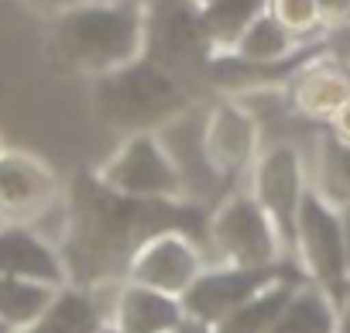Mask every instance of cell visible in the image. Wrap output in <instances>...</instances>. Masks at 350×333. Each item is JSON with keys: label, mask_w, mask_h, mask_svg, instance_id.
Instances as JSON below:
<instances>
[{"label": "cell", "mask_w": 350, "mask_h": 333, "mask_svg": "<svg viewBox=\"0 0 350 333\" xmlns=\"http://www.w3.org/2000/svg\"><path fill=\"white\" fill-rule=\"evenodd\" d=\"M0 275L35 278V282H49L55 289L69 285L62 251L49 237H42L31 224H21V220L0 224Z\"/></svg>", "instance_id": "9a60e30c"}, {"label": "cell", "mask_w": 350, "mask_h": 333, "mask_svg": "<svg viewBox=\"0 0 350 333\" xmlns=\"http://www.w3.org/2000/svg\"><path fill=\"white\" fill-rule=\"evenodd\" d=\"M268 11V0H203L200 4V25L203 38L210 45V59L230 55L237 38Z\"/></svg>", "instance_id": "ac0fdd59"}, {"label": "cell", "mask_w": 350, "mask_h": 333, "mask_svg": "<svg viewBox=\"0 0 350 333\" xmlns=\"http://www.w3.org/2000/svg\"><path fill=\"white\" fill-rule=\"evenodd\" d=\"M309 186L333 207H340V210L350 207V148L340 144L329 131H323L312 141Z\"/></svg>", "instance_id": "d6986e66"}, {"label": "cell", "mask_w": 350, "mask_h": 333, "mask_svg": "<svg viewBox=\"0 0 350 333\" xmlns=\"http://www.w3.org/2000/svg\"><path fill=\"white\" fill-rule=\"evenodd\" d=\"M203 144L213 169L234 186L237 179L247 176L251 161L258 158L265 144V131L254 120V114L230 93L217 96L206 103L203 114Z\"/></svg>", "instance_id": "8fae6325"}, {"label": "cell", "mask_w": 350, "mask_h": 333, "mask_svg": "<svg viewBox=\"0 0 350 333\" xmlns=\"http://www.w3.org/2000/svg\"><path fill=\"white\" fill-rule=\"evenodd\" d=\"M268 14L278 25H285L299 42H323L326 38V25H323L316 0H268Z\"/></svg>", "instance_id": "7402d4cb"}, {"label": "cell", "mask_w": 350, "mask_h": 333, "mask_svg": "<svg viewBox=\"0 0 350 333\" xmlns=\"http://www.w3.org/2000/svg\"><path fill=\"white\" fill-rule=\"evenodd\" d=\"M55 285L35 282V278H18V275H0V323L11 333L31 326L55 299Z\"/></svg>", "instance_id": "ffe728a7"}, {"label": "cell", "mask_w": 350, "mask_h": 333, "mask_svg": "<svg viewBox=\"0 0 350 333\" xmlns=\"http://www.w3.org/2000/svg\"><path fill=\"white\" fill-rule=\"evenodd\" d=\"M295 268L302 278L323 285L347 312L350 302V258H347V220L343 210L323 200L312 186L295 220Z\"/></svg>", "instance_id": "277c9868"}, {"label": "cell", "mask_w": 350, "mask_h": 333, "mask_svg": "<svg viewBox=\"0 0 350 333\" xmlns=\"http://www.w3.org/2000/svg\"><path fill=\"white\" fill-rule=\"evenodd\" d=\"M268 333H343V306L323 285L302 278Z\"/></svg>", "instance_id": "2e32d148"}, {"label": "cell", "mask_w": 350, "mask_h": 333, "mask_svg": "<svg viewBox=\"0 0 350 333\" xmlns=\"http://www.w3.org/2000/svg\"><path fill=\"white\" fill-rule=\"evenodd\" d=\"M288 100L299 120L326 127L329 117L350 100V66L323 49V55L306 59L288 79Z\"/></svg>", "instance_id": "4fadbf2b"}, {"label": "cell", "mask_w": 350, "mask_h": 333, "mask_svg": "<svg viewBox=\"0 0 350 333\" xmlns=\"http://www.w3.org/2000/svg\"><path fill=\"white\" fill-rule=\"evenodd\" d=\"M206 261H210L206 248L196 237H189L179 227H161V230L144 234L134 244L124 278L144 282L151 289H161L168 295L183 299V292L196 282V275L206 268Z\"/></svg>", "instance_id": "ba28073f"}, {"label": "cell", "mask_w": 350, "mask_h": 333, "mask_svg": "<svg viewBox=\"0 0 350 333\" xmlns=\"http://www.w3.org/2000/svg\"><path fill=\"white\" fill-rule=\"evenodd\" d=\"M203 114H206V103L193 100L183 114H175L172 120H165L158 127V137H161L168 158L175 161V169H179V179H183V189H186V203H210V200H220L230 189V183L213 169L210 158H206Z\"/></svg>", "instance_id": "7c38bea8"}, {"label": "cell", "mask_w": 350, "mask_h": 333, "mask_svg": "<svg viewBox=\"0 0 350 333\" xmlns=\"http://www.w3.org/2000/svg\"><path fill=\"white\" fill-rule=\"evenodd\" d=\"M244 183L254 193V200L265 207V213L271 217V224H275V230L285 244V254L292 261V254H295V220H299L302 200L309 193V158H306V151L288 137L265 141L258 158L251 161Z\"/></svg>", "instance_id": "8992f818"}, {"label": "cell", "mask_w": 350, "mask_h": 333, "mask_svg": "<svg viewBox=\"0 0 350 333\" xmlns=\"http://www.w3.org/2000/svg\"><path fill=\"white\" fill-rule=\"evenodd\" d=\"M96 179L134 203H186V189L179 169L168 158L158 131L120 134L117 148L103 158Z\"/></svg>", "instance_id": "5b68a950"}, {"label": "cell", "mask_w": 350, "mask_h": 333, "mask_svg": "<svg viewBox=\"0 0 350 333\" xmlns=\"http://www.w3.org/2000/svg\"><path fill=\"white\" fill-rule=\"evenodd\" d=\"M144 55L186 86L210 66V45L193 0H144Z\"/></svg>", "instance_id": "52a82bcc"}, {"label": "cell", "mask_w": 350, "mask_h": 333, "mask_svg": "<svg viewBox=\"0 0 350 333\" xmlns=\"http://www.w3.org/2000/svg\"><path fill=\"white\" fill-rule=\"evenodd\" d=\"M107 323L103 306L86 285H62L52 299V306L25 330L14 333H96Z\"/></svg>", "instance_id": "e0dca14e"}, {"label": "cell", "mask_w": 350, "mask_h": 333, "mask_svg": "<svg viewBox=\"0 0 350 333\" xmlns=\"http://www.w3.org/2000/svg\"><path fill=\"white\" fill-rule=\"evenodd\" d=\"M302 278H288V275H275L251 302H244L224 326H217L213 333H268V326L275 323V316L282 312L285 299L292 295V289Z\"/></svg>", "instance_id": "44dd1931"}, {"label": "cell", "mask_w": 350, "mask_h": 333, "mask_svg": "<svg viewBox=\"0 0 350 333\" xmlns=\"http://www.w3.org/2000/svg\"><path fill=\"white\" fill-rule=\"evenodd\" d=\"M0 224H4V217H0Z\"/></svg>", "instance_id": "f1b7e54d"}, {"label": "cell", "mask_w": 350, "mask_h": 333, "mask_svg": "<svg viewBox=\"0 0 350 333\" xmlns=\"http://www.w3.org/2000/svg\"><path fill=\"white\" fill-rule=\"evenodd\" d=\"M96 333H120V330H117V326H110V323H103V326H100Z\"/></svg>", "instance_id": "484cf974"}, {"label": "cell", "mask_w": 350, "mask_h": 333, "mask_svg": "<svg viewBox=\"0 0 350 333\" xmlns=\"http://www.w3.org/2000/svg\"><path fill=\"white\" fill-rule=\"evenodd\" d=\"M59 196V179L42 158L14 148L0 155V217L4 220L28 224Z\"/></svg>", "instance_id": "5bb4252c"}, {"label": "cell", "mask_w": 350, "mask_h": 333, "mask_svg": "<svg viewBox=\"0 0 350 333\" xmlns=\"http://www.w3.org/2000/svg\"><path fill=\"white\" fill-rule=\"evenodd\" d=\"M275 275H278V268H234V265L206 261V268L196 275V282L183 292L186 319L196 330L213 333L244 302H251Z\"/></svg>", "instance_id": "30bf717a"}, {"label": "cell", "mask_w": 350, "mask_h": 333, "mask_svg": "<svg viewBox=\"0 0 350 333\" xmlns=\"http://www.w3.org/2000/svg\"><path fill=\"white\" fill-rule=\"evenodd\" d=\"M21 4H25L28 11H35L38 18H45V21H52L55 14H62V11H69V8H76V4H83V0H21Z\"/></svg>", "instance_id": "cb8c5ba5"}, {"label": "cell", "mask_w": 350, "mask_h": 333, "mask_svg": "<svg viewBox=\"0 0 350 333\" xmlns=\"http://www.w3.org/2000/svg\"><path fill=\"white\" fill-rule=\"evenodd\" d=\"M326 131H329L340 144H347V148H350V100H347V103H343V107H340V110L329 117Z\"/></svg>", "instance_id": "d4e9b609"}, {"label": "cell", "mask_w": 350, "mask_h": 333, "mask_svg": "<svg viewBox=\"0 0 350 333\" xmlns=\"http://www.w3.org/2000/svg\"><path fill=\"white\" fill-rule=\"evenodd\" d=\"M52 62L76 76H103L144 55V0H83L49 21Z\"/></svg>", "instance_id": "6da1fadb"}, {"label": "cell", "mask_w": 350, "mask_h": 333, "mask_svg": "<svg viewBox=\"0 0 350 333\" xmlns=\"http://www.w3.org/2000/svg\"><path fill=\"white\" fill-rule=\"evenodd\" d=\"M316 4H319V14H323L326 31L350 25V0H316Z\"/></svg>", "instance_id": "603a6c76"}, {"label": "cell", "mask_w": 350, "mask_h": 333, "mask_svg": "<svg viewBox=\"0 0 350 333\" xmlns=\"http://www.w3.org/2000/svg\"><path fill=\"white\" fill-rule=\"evenodd\" d=\"M186 330H189V326H186ZM186 330H183V333H186Z\"/></svg>", "instance_id": "f546056e"}, {"label": "cell", "mask_w": 350, "mask_h": 333, "mask_svg": "<svg viewBox=\"0 0 350 333\" xmlns=\"http://www.w3.org/2000/svg\"><path fill=\"white\" fill-rule=\"evenodd\" d=\"M193 4H203V0H193Z\"/></svg>", "instance_id": "83f0119b"}, {"label": "cell", "mask_w": 350, "mask_h": 333, "mask_svg": "<svg viewBox=\"0 0 350 333\" xmlns=\"http://www.w3.org/2000/svg\"><path fill=\"white\" fill-rule=\"evenodd\" d=\"M193 100L196 96L179 76H172L148 55H137L134 62L90 79L93 117L113 134L158 131Z\"/></svg>", "instance_id": "7a4b0ae2"}, {"label": "cell", "mask_w": 350, "mask_h": 333, "mask_svg": "<svg viewBox=\"0 0 350 333\" xmlns=\"http://www.w3.org/2000/svg\"><path fill=\"white\" fill-rule=\"evenodd\" d=\"M206 258L234 268H278L288 261L285 244L265 213V207L247 189H227L206 220Z\"/></svg>", "instance_id": "3957f363"}, {"label": "cell", "mask_w": 350, "mask_h": 333, "mask_svg": "<svg viewBox=\"0 0 350 333\" xmlns=\"http://www.w3.org/2000/svg\"><path fill=\"white\" fill-rule=\"evenodd\" d=\"M103 316L120 333H183L189 326L186 306L179 295H168L134 278H110L90 285Z\"/></svg>", "instance_id": "9c48e42d"}, {"label": "cell", "mask_w": 350, "mask_h": 333, "mask_svg": "<svg viewBox=\"0 0 350 333\" xmlns=\"http://www.w3.org/2000/svg\"><path fill=\"white\" fill-rule=\"evenodd\" d=\"M8 151V144H4V137H0V155H4Z\"/></svg>", "instance_id": "4316f807"}]
</instances>
